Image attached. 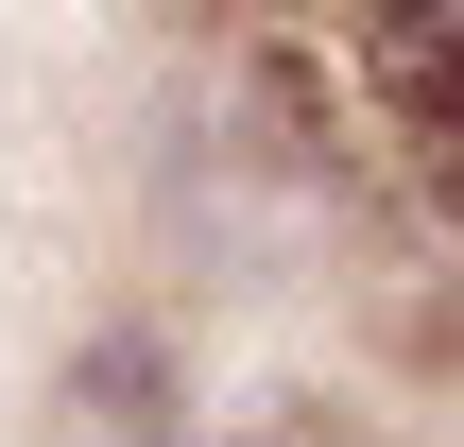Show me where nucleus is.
I'll return each instance as SVG.
<instances>
[{
    "instance_id": "obj_1",
    "label": "nucleus",
    "mask_w": 464,
    "mask_h": 447,
    "mask_svg": "<svg viewBox=\"0 0 464 447\" xmlns=\"http://www.w3.org/2000/svg\"><path fill=\"white\" fill-rule=\"evenodd\" d=\"M52 413H69V431H172V413H189L172 327H138V310H121V327H86V345L52 362Z\"/></svg>"
},
{
    "instance_id": "obj_2",
    "label": "nucleus",
    "mask_w": 464,
    "mask_h": 447,
    "mask_svg": "<svg viewBox=\"0 0 464 447\" xmlns=\"http://www.w3.org/2000/svg\"><path fill=\"white\" fill-rule=\"evenodd\" d=\"M224 17H241V34H310V52H327V34H344L362 0H224Z\"/></svg>"
},
{
    "instance_id": "obj_3",
    "label": "nucleus",
    "mask_w": 464,
    "mask_h": 447,
    "mask_svg": "<svg viewBox=\"0 0 464 447\" xmlns=\"http://www.w3.org/2000/svg\"><path fill=\"white\" fill-rule=\"evenodd\" d=\"M69 447H258V431H224V413H172V431H69Z\"/></svg>"
}]
</instances>
